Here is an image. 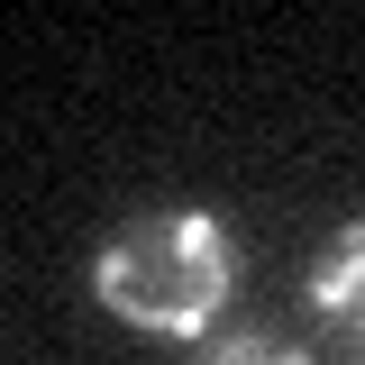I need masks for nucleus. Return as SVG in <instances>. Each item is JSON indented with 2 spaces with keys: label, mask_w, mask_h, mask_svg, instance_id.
<instances>
[{
  "label": "nucleus",
  "mask_w": 365,
  "mask_h": 365,
  "mask_svg": "<svg viewBox=\"0 0 365 365\" xmlns=\"http://www.w3.org/2000/svg\"><path fill=\"white\" fill-rule=\"evenodd\" d=\"M91 292L146 338H201L237 292V247H228L220 210H201V201L137 210L91 256Z\"/></svg>",
  "instance_id": "1"
},
{
  "label": "nucleus",
  "mask_w": 365,
  "mask_h": 365,
  "mask_svg": "<svg viewBox=\"0 0 365 365\" xmlns=\"http://www.w3.org/2000/svg\"><path fill=\"white\" fill-rule=\"evenodd\" d=\"M311 311L329 319V338L365 365V220H347L311 265Z\"/></svg>",
  "instance_id": "2"
},
{
  "label": "nucleus",
  "mask_w": 365,
  "mask_h": 365,
  "mask_svg": "<svg viewBox=\"0 0 365 365\" xmlns=\"http://www.w3.org/2000/svg\"><path fill=\"white\" fill-rule=\"evenodd\" d=\"M201 365H319L311 347H292V338H274V329H228L201 347Z\"/></svg>",
  "instance_id": "3"
}]
</instances>
